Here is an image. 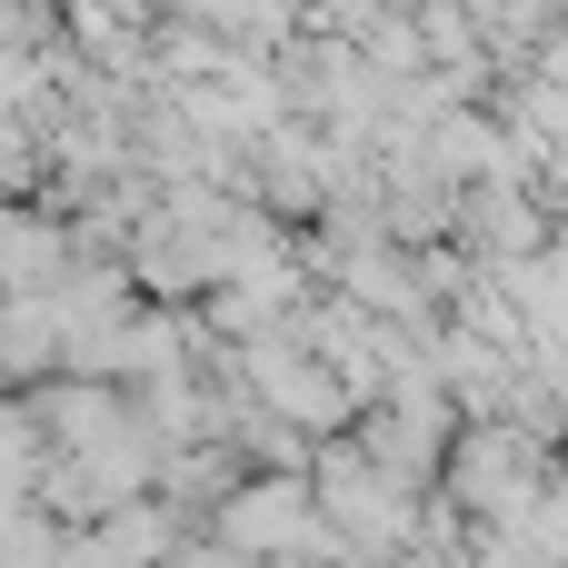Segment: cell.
Returning <instances> with one entry per match:
<instances>
[{"mask_svg": "<svg viewBox=\"0 0 568 568\" xmlns=\"http://www.w3.org/2000/svg\"><path fill=\"white\" fill-rule=\"evenodd\" d=\"M250 379H260V389H270L280 409H300V419H329V409H339L329 369H300V359H290V349H270V339L250 349Z\"/></svg>", "mask_w": 568, "mask_h": 568, "instance_id": "cell-4", "label": "cell"}, {"mask_svg": "<svg viewBox=\"0 0 568 568\" xmlns=\"http://www.w3.org/2000/svg\"><path fill=\"white\" fill-rule=\"evenodd\" d=\"M539 479V459L519 449V429H479L469 449H459V489H469V509H519V489Z\"/></svg>", "mask_w": 568, "mask_h": 568, "instance_id": "cell-3", "label": "cell"}, {"mask_svg": "<svg viewBox=\"0 0 568 568\" xmlns=\"http://www.w3.org/2000/svg\"><path fill=\"white\" fill-rule=\"evenodd\" d=\"M329 509H320V489H300V479H260V489H240L230 509H220V539L240 549V559H270V568H300L329 529H320Z\"/></svg>", "mask_w": 568, "mask_h": 568, "instance_id": "cell-1", "label": "cell"}, {"mask_svg": "<svg viewBox=\"0 0 568 568\" xmlns=\"http://www.w3.org/2000/svg\"><path fill=\"white\" fill-rule=\"evenodd\" d=\"M320 509H329L339 539L369 549V559H389V549L409 539V499H399V479H389L379 449H369V459H329V469H320Z\"/></svg>", "mask_w": 568, "mask_h": 568, "instance_id": "cell-2", "label": "cell"}, {"mask_svg": "<svg viewBox=\"0 0 568 568\" xmlns=\"http://www.w3.org/2000/svg\"><path fill=\"white\" fill-rule=\"evenodd\" d=\"M30 280H50V230L0 210V290H30Z\"/></svg>", "mask_w": 568, "mask_h": 568, "instance_id": "cell-5", "label": "cell"}]
</instances>
